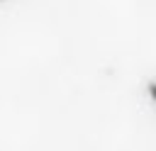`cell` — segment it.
I'll use <instances>...</instances> for the list:
<instances>
[{
  "label": "cell",
  "mask_w": 156,
  "mask_h": 151,
  "mask_svg": "<svg viewBox=\"0 0 156 151\" xmlns=\"http://www.w3.org/2000/svg\"><path fill=\"white\" fill-rule=\"evenodd\" d=\"M149 93H151V97H154V102H156V83H154V85L149 88Z\"/></svg>",
  "instance_id": "obj_1"
}]
</instances>
